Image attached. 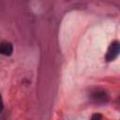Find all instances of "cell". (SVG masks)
Returning a JSON list of instances; mask_svg holds the SVG:
<instances>
[{
	"label": "cell",
	"mask_w": 120,
	"mask_h": 120,
	"mask_svg": "<svg viewBox=\"0 0 120 120\" xmlns=\"http://www.w3.org/2000/svg\"><path fill=\"white\" fill-rule=\"evenodd\" d=\"M119 51H120V44H119V41L118 40H114L112 41L108 50H107V52L105 54V60L107 62H112L113 61L119 54Z\"/></svg>",
	"instance_id": "6da1fadb"
},
{
	"label": "cell",
	"mask_w": 120,
	"mask_h": 120,
	"mask_svg": "<svg viewBox=\"0 0 120 120\" xmlns=\"http://www.w3.org/2000/svg\"><path fill=\"white\" fill-rule=\"evenodd\" d=\"M109 95L106 91L104 90H96L94 92H92L91 96H90V99L96 103V104H104L107 103L109 101Z\"/></svg>",
	"instance_id": "7a4b0ae2"
},
{
	"label": "cell",
	"mask_w": 120,
	"mask_h": 120,
	"mask_svg": "<svg viewBox=\"0 0 120 120\" xmlns=\"http://www.w3.org/2000/svg\"><path fill=\"white\" fill-rule=\"evenodd\" d=\"M13 52V46L8 41L0 42V54L5 56H9Z\"/></svg>",
	"instance_id": "3957f363"
},
{
	"label": "cell",
	"mask_w": 120,
	"mask_h": 120,
	"mask_svg": "<svg viewBox=\"0 0 120 120\" xmlns=\"http://www.w3.org/2000/svg\"><path fill=\"white\" fill-rule=\"evenodd\" d=\"M90 120H104V119H103V116L100 113H94L91 116Z\"/></svg>",
	"instance_id": "277c9868"
},
{
	"label": "cell",
	"mask_w": 120,
	"mask_h": 120,
	"mask_svg": "<svg viewBox=\"0 0 120 120\" xmlns=\"http://www.w3.org/2000/svg\"><path fill=\"white\" fill-rule=\"evenodd\" d=\"M3 109H4V102L2 99V96L0 95V113L3 112Z\"/></svg>",
	"instance_id": "5b68a950"
}]
</instances>
